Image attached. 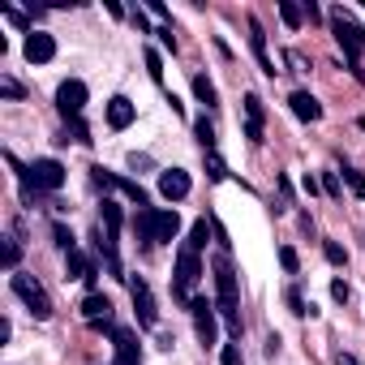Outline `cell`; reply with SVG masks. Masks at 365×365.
<instances>
[{
	"mask_svg": "<svg viewBox=\"0 0 365 365\" xmlns=\"http://www.w3.org/2000/svg\"><path fill=\"white\" fill-rule=\"evenodd\" d=\"M211 275H215V292H219V314H224V323H228V331L241 339V292H236V271H232V262L219 254L215 262H211Z\"/></svg>",
	"mask_w": 365,
	"mask_h": 365,
	"instance_id": "1",
	"label": "cell"
},
{
	"mask_svg": "<svg viewBox=\"0 0 365 365\" xmlns=\"http://www.w3.org/2000/svg\"><path fill=\"white\" fill-rule=\"evenodd\" d=\"M331 31H335V43L344 47V60H361V56H365V31H361L339 5L331 9Z\"/></svg>",
	"mask_w": 365,
	"mask_h": 365,
	"instance_id": "2",
	"label": "cell"
},
{
	"mask_svg": "<svg viewBox=\"0 0 365 365\" xmlns=\"http://www.w3.org/2000/svg\"><path fill=\"white\" fill-rule=\"evenodd\" d=\"M13 292H17L22 301H26V309L35 314L39 323H47V318H52V301H47V292H43V284H39V279L22 275V271H13Z\"/></svg>",
	"mask_w": 365,
	"mask_h": 365,
	"instance_id": "3",
	"label": "cell"
},
{
	"mask_svg": "<svg viewBox=\"0 0 365 365\" xmlns=\"http://www.w3.org/2000/svg\"><path fill=\"white\" fill-rule=\"evenodd\" d=\"M198 279H202V262H198V254H193V250H181V254H177V284H172L177 301L189 305V301H193V297H189V288L198 284Z\"/></svg>",
	"mask_w": 365,
	"mask_h": 365,
	"instance_id": "4",
	"label": "cell"
},
{
	"mask_svg": "<svg viewBox=\"0 0 365 365\" xmlns=\"http://www.w3.org/2000/svg\"><path fill=\"white\" fill-rule=\"evenodd\" d=\"M90 181L99 185V189H120V193H125L129 202H138L142 211L151 206V198H146V189H142L138 181H125V177H116V172H108V168H90Z\"/></svg>",
	"mask_w": 365,
	"mask_h": 365,
	"instance_id": "5",
	"label": "cell"
},
{
	"mask_svg": "<svg viewBox=\"0 0 365 365\" xmlns=\"http://www.w3.org/2000/svg\"><path fill=\"white\" fill-rule=\"evenodd\" d=\"M129 292H133V309H138V327H159V309H155V297H151V284H146L142 275L129 279Z\"/></svg>",
	"mask_w": 365,
	"mask_h": 365,
	"instance_id": "6",
	"label": "cell"
},
{
	"mask_svg": "<svg viewBox=\"0 0 365 365\" xmlns=\"http://www.w3.org/2000/svg\"><path fill=\"white\" fill-rule=\"evenodd\" d=\"M193 309V327H198V339H202V348H215V335H219V318H215V305L206 297H193L189 301Z\"/></svg>",
	"mask_w": 365,
	"mask_h": 365,
	"instance_id": "7",
	"label": "cell"
},
{
	"mask_svg": "<svg viewBox=\"0 0 365 365\" xmlns=\"http://www.w3.org/2000/svg\"><path fill=\"white\" fill-rule=\"evenodd\" d=\"M56 108H60L65 120H78L82 108H86V82H78V78L60 82V90H56Z\"/></svg>",
	"mask_w": 365,
	"mask_h": 365,
	"instance_id": "8",
	"label": "cell"
},
{
	"mask_svg": "<svg viewBox=\"0 0 365 365\" xmlns=\"http://www.w3.org/2000/svg\"><path fill=\"white\" fill-rule=\"evenodd\" d=\"M250 52H254V60H258V69L266 73V78H275V60H271V52H266V35H262V22L258 17H250Z\"/></svg>",
	"mask_w": 365,
	"mask_h": 365,
	"instance_id": "9",
	"label": "cell"
},
{
	"mask_svg": "<svg viewBox=\"0 0 365 365\" xmlns=\"http://www.w3.org/2000/svg\"><path fill=\"white\" fill-rule=\"evenodd\" d=\"M189 185L193 181H189V172H181V168H163V172H159V193L168 202H181L189 193Z\"/></svg>",
	"mask_w": 365,
	"mask_h": 365,
	"instance_id": "10",
	"label": "cell"
},
{
	"mask_svg": "<svg viewBox=\"0 0 365 365\" xmlns=\"http://www.w3.org/2000/svg\"><path fill=\"white\" fill-rule=\"evenodd\" d=\"M82 318L90 327H108L112 323V301L104 297V292H86V301H82Z\"/></svg>",
	"mask_w": 365,
	"mask_h": 365,
	"instance_id": "11",
	"label": "cell"
},
{
	"mask_svg": "<svg viewBox=\"0 0 365 365\" xmlns=\"http://www.w3.org/2000/svg\"><path fill=\"white\" fill-rule=\"evenodd\" d=\"M52 56H56V39L43 35V31H31V35H26V60H31V65H47Z\"/></svg>",
	"mask_w": 365,
	"mask_h": 365,
	"instance_id": "12",
	"label": "cell"
},
{
	"mask_svg": "<svg viewBox=\"0 0 365 365\" xmlns=\"http://www.w3.org/2000/svg\"><path fill=\"white\" fill-rule=\"evenodd\" d=\"M65 271H69V279H82V284H90V288H95V279H99V271H95V262H90L82 250L65 254Z\"/></svg>",
	"mask_w": 365,
	"mask_h": 365,
	"instance_id": "13",
	"label": "cell"
},
{
	"mask_svg": "<svg viewBox=\"0 0 365 365\" xmlns=\"http://www.w3.org/2000/svg\"><path fill=\"white\" fill-rule=\"evenodd\" d=\"M133 116H138V108L125 99V95H112V99H108V125L112 129H129Z\"/></svg>",
	"mask_w": 365,
	"mask_h": 365,
	"instance_id": "14",
	"label": "cell"
},
{
	"mask_svg": "<svg viewBox=\"0 0 365 365\" xmlns=\"http://www.w3.org/2000/svg\"><path fill=\"white\" fill-rule=\"evenodd\" d=\"M288 108H292V116H301V120H323V104L314 99L309 90H292V99H288Z\"/></svg>",
	"mask_w": 365,
	"mask_h": 365,
	"instance_id": "15",
	"label": "cell"
},
{
	"mask_svg": "<svg viewBox=\"0 0 365 365\" xmlns=\"http://www.w3.org/2000/svg\"><path fill=\"white\" fill-rule=\"evenodd\" d=\"M181 232V215L172 206H155V241H177Z\"/></svg>",
	"mask_w": 365,
	"mask_h": 365,
	"instance_id": "16",
	"label": "cell"
},
{
	"mask_svg": "<svg viewBox=\"0 0 365 365\" xmlns=\"http://www.w3.org/2000/svg\"><path fill=\"white\" fill-rule=\"evenodd\" d=\"M262 120H266L262 99H258V95H245V138L250 142H262Z\"/></svg>",
	"mask_w": 365,
	"mask_h": 365,
	"instance_id": "17",
	"label": "cell"
},
{
	"mask_svg": "<svg viewBox=\"0 0 365 365\" xmlns=\"http://www.w3.org/2000/svg\"><path fill=\"white\" fill-rule=\"evenodd\" d=\"M112 344H116V365H138V339L133 331H112Z\"/></svg>",
	"mask_w": 365,
	"mask_h": 365,
	"instance_id": "18",
	"label": "cell"
},
{
	"mask_svg": "<svg viewBox=\"0 0 365 365\" xmlns=\"http://www.w3.org/2000/svg\"><path fill=\"white\" fill-rule=\"evenodd\" d=\"M138 236H142V245H146V250L159 245V241H155V206L138 211Z\"/></svg>",
	"mask_w": 365,
	"mask_h": 365,
	"instance_id": "19",
	"label": "cell"
},
{
	"mask_svg": "<svg viewBox=\"0 0 365 365\" xmlns=\"http://www.w3.org/2000/svg\"><path fill=\"white\" fill-rule=\"evenodd\" d=\"M206 241H211V224H206V219H198V224L189 228V241H185V250L202 254V250H206Z\"/></svg>",
	"mask_w": 365,
	"mask_h": 365,
	"instance_id": "20",
	"label": "cell"
},
{
	"mask_svg": "<svg viewBox=\"0 0 365 365\" xmlns=\"http://www.w3.org/2000/svg\"><path fill=\"white\" fill-rule=\"evenodd\" d=\"M193 95H198L206 108H219V95H215V86H211L206 73H193Z\"/></svg>",
	"mask_w": 365,
	"mask_h": 365,
	"instance_id": "21",
	"label": "cell"
},
{
	"mask_svg": "<svg viewBox=\"0 0 365 365\" xmlns=\"http://www.w3.org/2000/svg\"><path fill=\"white\" fill-rule=\"evenodd\" d=\"M60 142H82V146H86V142H95V138H90V129H86V120L78 116V120H65V138H60Z\"/></svg>",
	"mask_w": 365,
	"mask_h": 365,
	"instance_id": "22",
	"label": "cell"
},
{
	"mask_svg": "<svg viewBox=\"0 0 365 365\" xmlns=\"http://www.w3.org/2000/svg\"><path fill=\"white\" fill-rule=\"evenodd\" d=\"M279 17H284V26H288V31H297L301 22H305L301 5H292V0H279Z\"/></svg>",
	"mask_w": 365,
	"mask_h": 365,
	"instance_id": "23",
	"label": "cell"
},
{
	"mask_svg": "<svg viewBox=\"0 0 365 365\" xmlns=\"http://www.w3.org/2000/svg\"><path fill=\"white\" fill-rule=\"evenodd\" d=\"M284 301H288V309L297 314V318H309V314H314V305H305V297H301V288H288Z\"/></svg>",
	"mask_w": 365,
	"mask_h": 365,
	"instance_id": "24",
	"label": "cell"
},
{
	"mask_svg": "<svg viewBox=\"0 0 365 365\" xmlns=\"http://www.w3.org/2000/svg\"><path fill=\"white\" fill-rule=\"evenodd\" d=\"M193 133H198V142H202V151H215V125L206 116H198L193 120Z\"/></svg>",
	"mask_w": 365,
	"mask_h": 365,
	"instance_id": "25",
	"label": "cell"
},
{
	"mask_svg": "<svg viewBox=\"0 0 365 365\" xmlns=\"http://www.w3.org/2000/svg\"><path fill=\"white\" fill-rule=\"evenodd\" d=\"M17 258H22L17 236H5V250H0V262H5V271H17Z\"/></svg>",
	"mask_w": 365,
	"mask_h": 365,
	"instance_id": "26",
	"label": "cell"
},
{
	"mask_svg": "<svg viewBox=\"0 0 365 365\" xmlns=\"http://www.w3.org/2000/svg\"><path fill=\"white\" fill-rule=\"evenodd\" d=\"M104 232H120V206L112 202V198H104Z\"/></svg>",
	"mask_w": 365,
	"mask_h": 365,
	"instance_id": "27",
	"label": "cell"
},
{
	"mask_svg": "<svg viewBox=\"0 0 365 365\" xmlns=\"http://www.w3.org/2000/svg\"><path fill=\"white\" fill-rule=\"evenodd\" d=\"M206 177H211V181H228V163L219 159L215 151H206Z\"/></svg>",
	"mask_w": 365,
	"mask_h": 365,
	"instance_id": "28",
	"label": "cell"
},
{
	"mask_svg": "<svg viewBox=\"0 0 365 365\" xmlns=\"http://www.w3.org/2000/svg\"><path fill=\"white\" fill-rule=\"evenodd\" d=\"M146 73H151V82H159V86H163V60H159L155 47H146Z\"/></svg>",
	"mask_w": 365,
	"mask_h": 365,
	"instance_id": "29",
	"label": "cell"
},
{
	"mask_svg": "<svg viewBox=\"0 0 365 365\" xmlns=\"http://www.w3.org/2000/svg\"><path fill=\"white\" fill-rule=\"evenodd\" d=\"M344 181L352 189V198H365V172H357V168H344Z\"/></svg>",
	"mask_w": 365,
	"mask_h": 365,
	"instance_id": "30",
	"label": "cell"
},
{
	"mask_svg": "<svg viewBox=\"0 0 365 365\" xmlns=\"http://www.w3.org/2000/svg\"><path fill=\"white\" fill-rule=\"evenodd\" d=\"M323 254H327V262H331V266H344V262H348V254H344V245H339V241H327Z\"/></svg>",
	"mask_w": 365,
	"mask_h": 365,
	"instance_id": "31",
	"label": "cell"
},
{
	"mask_svg": "<svg viewBox=\"0 0 365 365\" xmlns=\"http://www.w3.org/2000/svg\"><path fill=\"white\" fill-rule=\"evenodd\" d=\"M52 236H56V245H60L65 254H73V250H78V245H73V232H69L65 224H56V228H52Z\"/></svg>",
	"mask_w": 365,
	"mask_h": 365,
	"instance_id": "32",
	"label": "cell"
},
{
	"mask_svg": "<svg viewBox=\"0 0 365 365\" xmlns=\"http://www.w3.org/2000/svg\"><path fill=\"white\" fill-rule=\"evenodd\" d=\"M279 266H284V271H301V258H297V250H292V245L279 250Z\"/></svg>",
	"mask_w": 365,
	"mask_h": 365,
	"instance_id": "33",
	"label": "cell"
},
{
	"mask_svg": "<svg viewBox=\"0 0 365 365\" xmlns=\"http://www.w3.org/2000/svg\"><path fill=\"white\" fill-rule=\"evenodd\" d=\"M0 95H5V99H22V86L13 78H0Z\"/></svg>",
	"mask_w": 365,
	"mask_h": 365,
	"instance_id": "34",
	"label": "cell"
},
{
	"mask_svg": "<svg viewBox=\"0 0 365 365\" xmlns=\"http://www.w3.org/2000/svg\"><path fill=\"white\" fill-rule=\"evenodd\" d=\"M155 35H159V43L168 47V52H177V35H172V26H159Z\"/></svg>",
	"mask_w": 365,
	"mask_h": 365,
	"instance_id": "35",
	"label": "cell"
},
{
	"mask_svg": "<svg viewBox=\"0 0 365 365\" xmlns=\"http://www.w3.org/2000/svg\"><path fill=\"white\" fill-rule=\"evenodd\" d=\"M323 189L331 193V198H339V193H344V189H339V177H335V172H327V177H323Z\"/></svg>",
	"mask_w": 365,
	"mask_h": 365,
	"instance_id": "36",
	"label": "cell"
},
{
	"mask_svg": "<svg viewBox=\"0 0 365 365\" xmlns=\"http://www.w3.org/2000/svg\"><path fill=\"white\" fill-rule=\"evenodd\" d=\"M224 365H245V357H241V348H236V344H228V348H224Z\"/></svg>",
	"mask_w": 365,
	"mask_h": 365,
	"instance_id": "37",
	"label": "cell"
},
{
	"mask_svg": "<svg viewBox=\"0 0 365 365\" xmlns=\"http://www.w3.org/2000/svg\"><path fill=\"white\" fill-rule=\"evenodd\" d=\"M133 26H138V35H155V31H151V22H146V13H142V9H133Z\"/></svg>",
	"mask_w": 365,
	"mask_h": 365,
	"instance_id": "38",
	"label": "cell"
},
{
	"mask_svg": "<svg viewBox=\"0 0 365 365\" xmlns=\"http://www.w3.org/2000/svg\"><path fill=\"white\" fill-rule=\"evenodd\" d=\"M331 297L344 305V301H348V284H344V279H335V284H331Z\"/></svg>",
	"mask_w": 365,
	"mask_h": 365,
	"instance_id": "39",
	"label": "cell"
},
{
	"mask_svg": "<svg viewBox=\"0 0 365 365\" xmlns=\"http://www.w3.org/2000/svg\"><path fill=\"white\" fill-rule=\"evenodd\" d=\"M344 69H348V73H352V78H357V82H361V86H365V69H361V60H348V65H344Z\"/></svg>",
	"mask_w": 365,
	"mask_h": 365,
	"instance_id": "40",
	"label": "cell"
},
{
	"mask_svg": "<svg viewBox=\"0 0 365 365\" xmlns=\"http://www.w3.org/2000/svg\"><path fill=\"white\" fill-rule=\"evenodd\" d=\"M5 17L13 22V26H26V13H22V9H5Z\"/></svg>",
	"mask_w": 365,
	"mask_h": 365,
	"instance_id": "41",
	"label": "cell"
},
{
	"mask_svg": "<svg viewBox=\"0 0 365 365\" xmlns=\"http://www.w3.org/2000/svg\"><path fill=\"white\" fill-rule=\"evenodd\" d=\"M301 13H305L309 22H318V5H314V0H305V5H301Z\"/></svg>",
	"mask_w": 365,
	"mask_h": 365,
	"instance_id": "42",
	"label": "cell"
},
{
	"mask_svg": "<svg viewBox=\"0 0 365 365\" xmlns=\"http://www.w3.org/2000/svg\"><path fill=\"white\" fill-rule=\"evenodd\" d=\"M129 168H133V172H138V168H151V159H146V155H129Z\"/></svg>",
	"mask_w": 365,
	"mask_h": 365,
	"instance_id": "43",
	"label": "cell"
},
{
	"mask_svg": "<svg viewBox=\"0 0 365 365\" xmlns=\"http://www.w3.org/2000/svg\"><path fill=\"white\" fill-rule=\"evenodd\" d=\"M335 365H361V361H357L352 352H335Z\"/></svg>",
	"mask_w": 365,
	"mask_h": 365,
	"instance_id": "44",
	"label": "cell"
}]
</instances>
